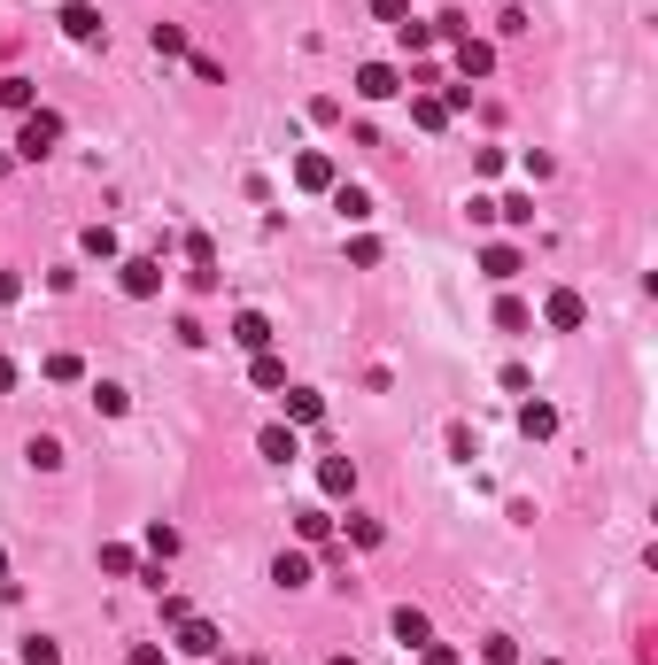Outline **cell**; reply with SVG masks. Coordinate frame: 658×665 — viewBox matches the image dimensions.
I'll list each match as a JSON object with an SVG mask.
<instances>
[{
    "label": "cell",
    "mask_w": 658,
    "mask_h": 665,
    "mask_svg": "<svg viewBox=\"0 0 658 665\" xmlns=\"http://www.w3.org/2000/svg\"><path fill=\"white\" fill-rule=\"evenodd\" d=\"M55 147H62V116L55 109H24V124H16V155H24V163H47Z\"/></svg>",
    "instance_id": "obj_1"
},
{
    "label": "cell",
    "mask_w": 658,
    "mask_h": 665,
    "mask_svg": "<svg viewBox=\"0 0 658 665\" xmlns=\"http://www.w3.org/2000/svg\"><path fill=\"white\" fill-rule=\"evenodd\" d=\"M186 287H194V294H210V287H217V248L202 240V232L186 240Z\"/></svg>",
    "instance_id": "obj_2"
},
{
    "label": "cell",
    "mask_w": 658,
    "mask_h": 665,
    "mask_svg": "<svg viewBox=\"0 0 658 665\" xmlns=\"http://www.w3.org/2000/svg\"><path fill=\"white\" fill-rule=\"evenodd\" d=\"M581 318H589V302H581V294H573V287H558V294H550V302H542V325H550V333H573V325H581Z\"/></svg>",
    "instance_id": "obj_3"
},
{
    "label": "cell",
    "mask_w": 658,
    "mask_h": 665,
    "mask_svg": "<svg viewBox=\"0 0 658 665\" xmlns=\"http://www.w3.org/2000/svg\"><path fill=\"white\" fill-rule=\"evenodd\" d=\"M357 93H364V101H395V93H403V70H395V62H364Z\"/></svg>",
    "instance_id": "obj_4"
},
{
    "label": "cell",
    "mask_w": 658,
    "mask_h": 665,
    "mask_svg": "<svg viewBox=\"0 0 658 665\" xmlns=\"http://www.w3.org/2000/svg\"><path fill=\"white\" fill-rule=\"evenodd\" d=\"M295 186H302V194H333L341 178H333V163L318 155V147H310V155H295Z\"/></svg>",
    "instance_id": "obj_5"
},
{
    "label": "cell",
    "mask_w": 658,
    "mask_h": 665,
    "mask_svg": "<svg viewBox=\"0 0 658 665\" xmlns=\"http://www.w3.org/2000/svg\"><path fill=\"white\" fill-rule=\"evenodd\" d=\"M124 294H132V302L163 294V263H155V256H132V263H124Z\"/></svg>",
    "instance_id": "obj_6"
},
{
    "label": "cell",
    "mask_w": 658,
    "mask_h": 665,
    "mask_svg": "<svg viewBox=\"0 0 658 665\" xmlns=\"http://www.w3.org/2000/svg\"><path fill=\"white\" fill-rule=\"evenodd\" d=\"M217 642H225V635H217L210 619H194V611L179 619V650H186V658H217Z\"/></svg>",
    "instance_id": "obj_7"
},
{
    "label": "cell",
    "mask_w": 658,
    "mask_h": 665,
    "mask_svg": "<svg viewBox=\"0 0 658 665\" xmlns=\"http://www.w3.org/2000/svg\"><path fill=\"white\" fill-rule=\"evenodd\" d=\"M488 70H496V47L465 31V39H457V78H488Z\"/></svg>",
    "instance_id": "obj_8"
},
{
    "label": "cell",
    "mask_w": 658,
    "mask_h": 665,
    "mask_svg": "<svg viewBox=\"0 0 658 665\" xmlns=\"http://www.w3.org/2000/svg\"><path fill=\"white\" fill-rule=\"evenodd\" d=\"M233 341L248 348V356H264V348H271V318H264V310H240V318H233Z\"/></svg>",
    "instance_id": "obj_9"
},
{
    "label": "cell",
    "mask_w": 658,
    "mask_h": 665,
    "mask_svg": "<svg viewBox=\"0 0 658 665\" xmlns=\"http://www.w3.org/2000/svg\"><path fill=\"white\" fill-rule=\"evenodd\" d=\"M62 31H70L78 47H93V39H101V8H86V0H70V8H62Z\"/></svg>",
    "instance_id": "obj_10"
},
{
    "label": "cell",
    "mask_w": 658,
    "mask_h": 665,
    "mask_svg": "<svg viewBox=\"0 0 658 665\" xmlns=\"http://www.w3.org/2000/svg\"><path fill=\"white\" fill-rule=\"evenodd\" d=\"M279 403H287V426H318L326 418V395H310V387H287Z\"/></svg>",
    "instance_id": "obj_11"
},
{
    "label": "cell",
    "mask_w": 658,
    "mask_h": 665,
    "mask_svg": "<svg viewBox=\"0 0 658 665\" xmlns=\"http://www.w3.org/2000/svg\"><path fill=\"white\" fill-rule=\"evenodd\" d=\"M395 642H403V650H426V642H434V619H426V611H395Z\"/></svg>",
    "instance_id": "obj_12"
},
{
    "label": "cell",
    "mask_w": 658,
    "mask_h": 665,
    "mask_svg": "<svg viewBox=\"0 0 658 665\" xmlns=\"http://www.w3.org/2000/svg\"><path fill=\"white\" fill-rule=\"evenodd\" d=\"M256 449H264L271 464H295V457H302V441H295V426H264V434H256Z\"/></svg>",
    "instance_id": "obj_13"
},
{
    "label": "cell",
    "mask_w": 658,
    "mask_h": 665,
    "mask_svg": "<svg viewBox=\"0 0 658 665\" xmlns=\"http://www.w3.org/2000/svg\"><path fill=\"white\" fill-rule=\"evenodd\" d=\"M480 271H488V279H519L527 263H519V248H511V240H496V248H480Z\"/></svg>",
    "instance_id": "obj_14"
},
{
    "label": "cell",
    "mask_w": 658,
    "mask_h": 665,
    "mask_svg": "<svg viewBox=\"0 0 658 665\" xmlns=\"http://www.w3.org/2000/svg\"><path fill=\"white\" fill-rule=\"evenodd\" d=\"M318 488H326V495H357V464H349V457H326V464H318Z\"/></svg>",
    "instance_id": "obj_15"
},
{
    "label": "cell",
    "mask_w": 658,
    "mask_h": 665,
    "mask_svg": "<svg viewBox=\"0 0 658 665\" xmlns=\"http://www.w3.org/2000/svg\"><path fill=\"white\" fill-rule=\"evenodd\" d=\"M411 124H419V132H442V124H449V101H442V93H411Z\"/></svg>",
    "instance_id": "obj_16"
},
{
    "label": "cell",
    "mask_w": 658,
    "mask_h": 665,
    "mask_svg": "<svg viewBox=\"0 0 658 665\" xmlns=\"http://www.w3.org/2000/svg\"><path fill=\"white\" fill-rule=\"evenodd\" d=\"M519 434H527V441H550V434H558V410H550V403H527V410H519Z\"/></svg>",
    "instance_id": "obj_17"
},
{
    "label": "cell",
    "mask_w": 658,
    "mask_h": 665,
    "mask_svg": "<svg viewBox=\"0 0 658 665\" xmlns=\"http://www.w3.org/2000/svg\"><path fill=\"white\" fill-rule=\"evenodd\" d=\"M271 580H279V588H302V580H310V557H302V550H279V557H271Z\"/></svg>",
    "instance_id": "obj_18"
},
{
    "label": "cell",
    "mask_w": 658,
    "mask_h": 665,
    "mask_svg": "<svg viewBox=\"0 0 658 665\" xmlns=\"http://www.w3.org/2000/svg\"><path fill=\"white\" fill-rule=\"evenodd\" d=\"M333 209H341L349 225H364V217H372V194H364V186H333Z\"/></svg>",
    "instance_id": "obj_19"
},
{
    "label": "cell",
    "mask_w": 658,
    "mask_h": 665,
    "mask_svg": "<svg viewBox=\"0 0 658 665\" xmlns=\"http://www.w3.org/2000/svg\"><path fill=\"white\" fill-rule=\"evenodd\" d=\"M24 457H31V472H62V441H55V434H31Z\"/></svg>",
    "instance_id": "obj_20"
},
{
    "label": "cell",
    "mask_w": 658,
    "mask_h": 665,
    "mask_svg": "<svg viewBox=\"0 0 658 665\" xmlns=\"http://www.w3.org/2000/svg\"><path fill=\"white\" fill-rule=\"evenodd\" d=\"M93 410H101V418H124V410H132V395H124L117 379H101V387H93Z\"/></svg>",
    "instance_id": "obj_21"
},
{
    "label": "cell",
    "mask_w": 658,
    "mask_h": 665,
    "mask_svg": "<svg viewBox=\"0 0 658 665\" xmlns=\"http://www.w3.org/2000/svg\"><path fill=\"white\" fill-rule=\"evenodd\" d=\"M0 109H39V101H31V78H16V70H8V78H0Z\"/></svg>",
    "instance_id": "obj_22"
},
{
    "label": "cell",
    "mask_w": 658,
    "mask_h": 665,
    "mask_svg": "<svg viewBox=\"0 0 658 665\" xmlns=\"http://www.w3.org/2000/svg\"><path fill=\"white\" fill-rule=\"evenodd\" d=\"M248 379H256V387H271V395H279V387H287V364H279V356H256V364H248Z\"/></svg>",
    "instance_id": "obj_23"
},
{
    "label": "cell",
    "mask_w": 658,
    "mask_h": 665,
    "mask_svg": "<svg viewBox=\"0 0 658 665\" xmlns=\"http://www.w3.org/2000/svg\"><path fill=\"white\" fill-rule=\"evenodd\" d=\"M24 665H62V642L55 635H31L24 642Z\"/></svg>",
    "instance_id": "obj_24"
},
{
    "label": "cell",
    "mask_w": 658,
    "mask_h": 665,
    "mask_svg": "<svg viewBox=\"0 0 658 665\" xmlns=\"http://www.w3.org/2000/svg\"><path fill=\"white\" fill-rule=\"evenodd\" d=\"M395 39H403V47H411V55H426V47H434V39H442V31H434V24H395Z\"/></svg>",
    "instance_id": "obj_25"
},
{
    "label": "cell",
    "mask_w": 658,
    "mask_h": 665,
    "mask_svg": "<svg viewBox=\"0 0 658 665\" xmlns=\"http://www.w3.org/2000/svg\"><path fill=\"white\" fill-rule=\"evenodd\" d=\"M496 325H504V333H527V325H535V310H527V302H496Z\"/></svg>",
    "instance_id": "obj_26"
},
{
    "label": "cell",
    "mask_w": 658,
    "mask_h": 665,
    "mask_svg": "<svg viewBox=\"0 0 658 665\" xmlns=\"http://www.w3.org/2000/svg\"><path fill=\"white\" fill-rule=\"evenodd\" d=\"M480 658H488V665H519V642H511V635H488V642H480Z\"/></svg>",
    "instance_id": "obj_27"
},
{
    "label": "cell",
    "mask_w": 658,
    "mask_h": 665,
    "mask_svg": "<svg viewBox=\"0 0 658 665\" xmlns=\"http://www.w3.org/2000/svg\"><path fill=\"white\" fill-rule=\"evenodd\" d=\"M496 217H511V225H535V194H511V202H496Z\"/></svg>",
    "instance_id": "obj_28"
},
{
    "label": "cell",
    "mask_w": 658,
    "mask_h": 665,
    "mask_svg": "<svg viewBox=\"0 0 658 665\" xmlns=\"http://www.w3.org/2000/svg\"><path fill=\"white\" fill-rule=\"evenodd\" d=\"M148 39H155V55H186V31L179 24H155Z\"/></svg>",
    "instance_id": "obj_29"
},
{
    "label": "cell",
    "mask_w": 658,
    "mask_h": 665,
    "mask_svg": "<svg viewBox=\"0 0 658 665\" xmlns=\"http://www.w3.org/2000/svg\"><path fill=\"white\" fill-rule=\"evenodd\" d=\"M148 550H155V557H179V526L155 519V526H148Z\"/></svg>",
    "instance_id": "obj_30"
},
{
    "label": "cell",
    "mask_w": 658,
    "mask_h": 665,
    "mask_svg": "<svg viewBox=\"0 0 658 665\" xmlns=\"http://www.w3.org/2000/svg\"><path fill=\"white\" fill-rule=\"evenodd\" d=\"M86 256L109 263V256H117V232H109V225H86Z\"/></svg>",
    "instance_id": "obj_31"
},
{
    "label": "cell",
    "mask_w": 658,
    "mask_h": 665,
    "mask_svg": "<svg viewBox=\"0 0 658 665\" xmlns=\"http://www.w3.org/2000/svg\"><path fill=\"white\" fill-rule=\"evenodd\" d=\"M295 534H302V542H326V534H333V519H326V511H302V519H295Z\"/></svg>",
    "instance_id": "obj_32"
},
{
    "label": "cell",
    "mask_w": 658,
    "mask_h": 665,
    "mask_svg": "<svg viewBox=\"0 0 658 665\" xmlns=\"http://www.w3.org/2000/svg\"><path fill=\"white\" fill-rule=\"evenodd\" d=\"M349 542H357V550H372V542H380V519H364V511H349Z\"/></svg>",
    "instance_id": "obj_33"
},
{
    "label": "cell",
    "mask_w": 658,
    "mask_h": 665,
    "mask_svg": "<svg viewBox=\"0 0 658 665\" xmlns=\"http://www.w3.org/2000/svg\"><path fill=\"white\" fill-rule=\"evenodd\" d=\"M101 573L124 580V573H132V550H124V542H109V550H101Z\"/></svg>",
    "instance_id": "obj_34"
},
{
    "label": "cell",
    "mask_w": 658,
    "mask_h": 665,
    "mask_svg": "<svg viewBox=\"0 0 658 665\" xmlns=\"http://www.w3.org/2000/svg\"><path fill=\"white\" fill-rule=\"evenodd\" d=\"M78 372H86V364H78L70 348H55V356H47V379H78Z\"/></svg>",
    "instance_id": "obj_35"
},
{
    "label": "cell",
    "mask_w": 658,
    "mask_h": 665,
    "mask_svg": "<svg viewBox=\"0 0 658 665\" xmlns=\"http://www.w3.org/2000/svg\"><path fill=\"white\" fill-rule=\"evenodd\" d=\"M124 665H171V650H163V642H132V658Z\"/></svg>",
    "instance_id": "obj_36"
},
{
    "label": "cell",
    "mask_w": 658,
    "mask_h": 665,
    "mask_svg": "<svg viewBox=\"0 0 658 665\" xmlns=\"http://www.w3.org/2000/svg\"><path fill=\"white\" fill-rule=\"evenodd\" d=\"M372 16L380 24H411V0H372Z\"/></svg>",
    "instance_id": "obj_37"
},
{
    "label": "cell",
    "mask_w": 658,
    "mask_h": 665,
    "mask_svg": "<svg viewBox=\"0 0 658 665\" xmlns=\"http://www.w3.org/2000/svg\"><path fill=\"white\" fill-rule=\"evenodd\" d=\"M426 665H457V650L449 642H426Z\"/></svg>",
    "instance_id": "obj_38"
},
{
    "label": "cell",
    "mask_w": 658,
    "mask_h": 665,
    "mask_svg": "<svg viewBox=\"0 0 658 665\" xmlns=\"http://www.w3.org/2000/svg\"><path fill=\"white\" fill-rule=\"evenodd\" d=\"M16 294H24V279H16V271H0V302H16Z\"/></svg>",
    "instance_id": "obj_39"
},
{
    "label": "cell",
    "mask_w": 658,
    "mask_h": 665,
    "mask_svg": "<svg viewBox=\"0 0 658 665\" xmlns=\"http://www.w3.org/2000/svg\"><path fill=\"white\" fill-rule=\"evenodd\" d=\"M8 387H16V364H8V356H0V395H8Z\"/></svg>",
    "instance_id": "obj_40"
},
{
    "label": "cell",
    "mask_w": 658,
    "mask_h": 665,
    "mask_svg": "<svg viewBox=\"0 0 658 665\" xmlns=\"http://www.w3.org/2000/svg\"><path fill=\"white\" fill-rule=\"evenodd\" d=\"M0 580H8V550H0Z\"/></svg>",
    "instance_id": "obj_41"
},
{
    "label": "cell",
    "mask_w": 658,
    "mask_h": 665,
    "mask_svg": "<svg viewBox=\"0 0 658 665\" xmlns=\"http://www.w3.org/2000/svg\"><path fill=\"white\" fill-rule=\"evenodd\" d=\"M333 665H357V658H333Z\"/></svg>",
    "instance_id": "obj_42"
},
{
    "label": "cell",
    "mask_w": 658,
    "mask_h": 665,
    "mask_svg": "<svg viewBox=\"0 0 658 665\" xmlns=\"http://www.w3.org/2000/svg\"><path fill=\"white\" fill-rule=\"evenodd\" d=\"M542 665H558V658H542Z\"/></svg>",
    "instance_id": "obj_43"
}]
</instances>
